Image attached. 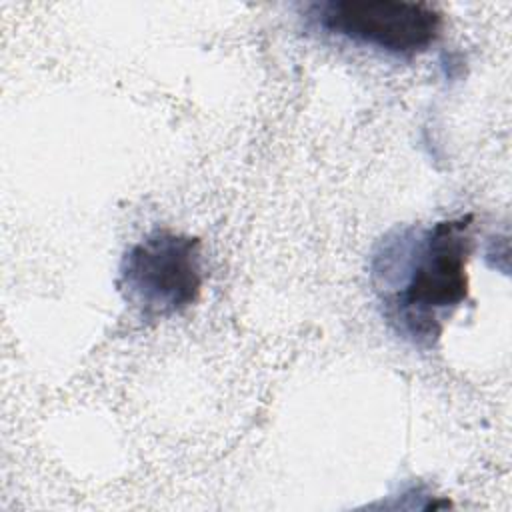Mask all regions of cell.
Segmentation results:
<instances>
[{
    "label": "cell",
    "mask_w": 512,
    "mask_h": 512,
    "mask_svg": "<svg viewBox=\"0 0 512 512\" xmlns=\"http://www.w3.org/2000/svg\"><path fill=\"white\" fill-rule=\"evenodd\" d=\"M202 240L198 236L154 230L122 256L116 288L146 324L174 318L202 294Z\"/></svg>",
    "instance_id": "cell-2"
},
{
    "label": "cell",
    "mask_w": 512,
    "mask_h": 512,
    "mask_svg": "<svg viewBox=\"0 0 512 512\" xmlns=\"http://www.w3.org/2000/svg\"><path fill=\"white\" fill-rule=\"evenodd\" d=\"M306 18L330 36L406 60L430 50L444 30L440 8L412 0L316 2L306 6Z\"/></svg>",
    "instance_id": "cell-3"
},
{
    "label": "cell",
    "mask_w": 512,
    "mask_h": 512,
    "mask_svg": "<svg viewBox=\"0 0 512 512\" xmlns=\"http://www.w3.org/2000/svg\"><path fill=\"white\" fill-rule=\"evenodd\" d=\"M474 214L428 228L386 234L372 254V286L392 330L412 346L434 348L446 322L468 300Z\"/></svg>",
    "instance_id": "cell-1"
}]
</instances>
